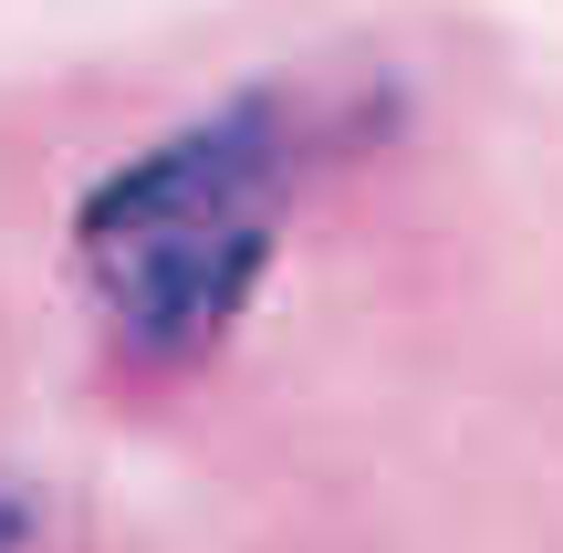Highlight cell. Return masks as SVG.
Returning <instances> with one entry per match:
<instances>
[{
  "instance_id": "6da1fadb",
  "label": "cell",
  "mask_w": 563,
  "mask_h": 553,
  "mask_svg": "<svg viewBox=\"0 0 563 553\" xmlns=\"http://www.w3.org/2000/svg\"><path fill=\"white\" fill-rule=\"evenodd\" d=\"M292 199V136L262 95L104 167L74 209V272L95 324L136 366H199L251 313Z\"/></svg>"
},
{
  "instance_id": "7a4b0ae2",
  "label": "cell",
  "mask_w": 563,
  "mask_h": 553,
  "mask_svg": "<svg viewBox=\"0 0 563 553\" xmlns=\"http://www.w3.org/2000/svg\"><path fill=\"white\" fill-rule=\"evenodd\" d=\"M0 553H115V533H104L74 491L0 471Z\"/></svg>"
}]
</instances>
